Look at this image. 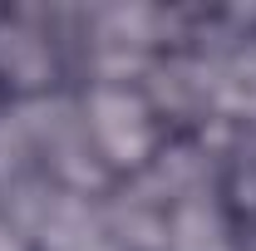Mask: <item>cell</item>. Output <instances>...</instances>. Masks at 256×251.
<instances>
[{
    "label": "cell",
    "mask_w": 256,
    "mask_h": 251,
    "mask_svg": "<svg viewBox=\"0 0 256 251\" xmlns=\"http://www.w3.org/2000/svg\"><path fill=\"white\" fill-rule=\"evenodd\" d=\"M0 251H40L34 232L25 226V217L10 202H0Z\"/></svg>",
    "instance_id": "6da1fadb"
}]
</instances>
